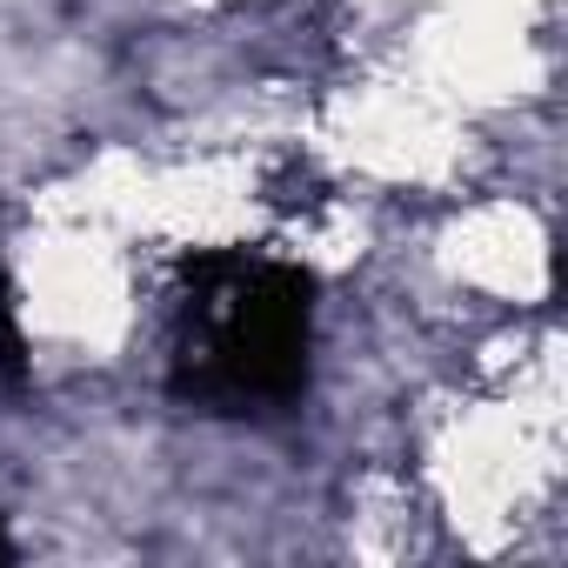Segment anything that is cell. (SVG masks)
<instances>
[{"mask_svg": "<svg viewBox=\"0 0 568 568\" xmlns=\"http://www.w3.org/2000/svg\"><path fill=\"white\" fill-rule=\"evenodd\" d=\"M308 355V274L281 261L214 254L187 295V375L201 395H288Z\"/></svg>", "mask_w": 568, "mask_h": 568, "instance_id": "obj_1", "label": "cell"}]
</instances>
